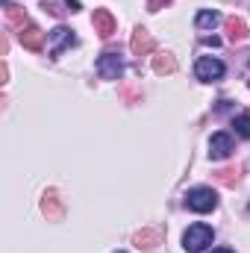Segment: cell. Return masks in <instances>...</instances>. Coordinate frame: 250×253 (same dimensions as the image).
<instances>
[{"mask_svg":"<svg viewBox=\"0 0 250 253\" xmlns=\"http://www.w3.org/2000/svg\"><path fill=\"white\" fill-rule=\"evenodd\" d=\"M212 239H215L212 227H206V224H194V227H188L186 236H183V248H186L188 253H200V251H206V248L212 245Z\"/></svg>","mask_w":250,"mask_h":253,"instance_id":"obj_1","label":"cell"},{"mask_svg":"<svg viewBox=\"0 0 250 253\" xmlns=\"http://www.w3.org/2000/svg\"><path fill=\"white\" fill-rule=\"evenodd\" d=\"M186 206L191 212H212L215 206H218V194L212 189H206V186H200V189H191L186 194Z\"/></svg>","mask_w":250,"mask_h":253,"instance_id":"obj_2","label":"cell"},{"mask_svg":"<svg viewBox=\"0 0 250 253\" xmlns=\"http://www.w3.org/2000/svg\"><path fill=\"white\" fill-rule=\"evenodd\" d=\"M74 44H77L74 30H68V27H56V30L50 33V59H59V56H62V50L74 47Z\"/></svg>","mask_w":250,"mask_h":253,"instance_id":"obj_3","label":"cell"},{"mask_svg":"<svg viewBox=\"0 0 250 253\" xmlns=\"http://www.w3.org/2000/svg\"><path fill=\"white\" fill-rule=\"evenodd\" d=\"M224 62L221 59H212V56H200L197 65H194V74L203 80V83H212V80H221L224 77Z\"/></svg>","mask_w":250,"mask_h":253,"instance_id":"obj_4","label":"cell"},{"mask_svg":"<svg viewBox=\"0 0 250 253\" xmlns=\"http://www.w3.org/2000/svg\"><path fill=\"white\" fill-rule=\"evenodd\" d=\"M121 71H124V62H121V56L118 53H103L100 59H97V74L103 77V80H118L121 77Z\"/></svg>","mask_w":250,"mask_h":253,"instance_id":"obj_5","label":"cell"},{"mask_svg":"<svg viewBox=\"0 0 250 253\" xmlns=\"http://www.w3.org/2000/svg\"><path fill=\"white\" fill-rule=\"evenodd\" d=\"M129 47H132V53H135V56H147V53H153L156 42H153V36H150L144 27H135L132 39H129Z\"/></svg>","mask_w":250,"mask_h":253,"instance_id":"obj_6","label":"cell"},{"mask_svg":"<svg viewBox=\"0 0 250 253\" xmlns=\"http://www.w3.org/2000/svg\"><path fill=\"white\" fill-rule=\"evenodd\" d=\"M230 153H233V138L227 132H215L212 141H209V156L218 162V159H227Z\"/></svg>","mask_w":250,"mask_h":253,"instance_id":"obj_7","label":"cell"},{"mask_svg":"<svg viewBox=\"0 0 250 253\" xmlns=\"http://www.w3.org/2000/svg\"><path fill=\"white\" fill-rule=\"evenodd\" d=\"M94 33L100 36V39H109L112 33H115V18H112V12L109 9H94Z\"/></svg>","mask_w":250,"mask_h":253,"instance_id":"obj_8","label":"cell"},{"mask_svg":"<svg viewBox=\"0 0 250 253\" xmlns=\"http://www.w3.org/2000/svg\"><path fill=\"white\" fill-rule=\"evenodd\" d=\"M21 44H24L27 50H33V53H39V50L44 47V33H42L36 24H27V27L21 30Z\"/></svg>","mask_w":250,"mask_h":253,"instance_id":"obj_9","label":"cell"},{"mask_svg":"<svg viewBox=\"0 0 250 253\" xmlns=\"http://www.w3.org/2000/svg\"><path fill=\"white\" fill-rule=\"evenodd\" d=\"M42 212L47 215V221H59L65 215V206L59 203V194H56V191H47V194L42 197Z\"/></svg>","mask_w":250,"mask_h":253,"instance_id":"obj_10","label":"cell"},{"mask_svg":"<svg viewBox=\"0 0 250 253\" xmlns=\"http://www.w3.org/2000/svg\"><path fill=\"white\" fill-rule=\"evenodd\" d=\"M132 242H135L138 251H153V248L162 242V233H159V230H141V233H135Z\"/></svg>","mask_w":250,"mask_h":253,"instance_id":"obj_11","label":"cell"},{"mask_svg":"<svg viewBox=\"0 0 250 253\" xmlns=\"http://www.w3.org/2000/svg\"><path fill=\"white\" fill-rule=\"evenodd\" d=\"M153 71H156V74H174V71H177V56L168 53V50L156 53V56H153Z\"/></svg>","mask_w":250,"mask_h":253,"instance_id":"obj_12","label":"cell"},{"mask_svg":"<svg viewBox=\"0 0 250 253\" xmlns=\"http://www.w3.org/2000/svg\"><path fill=\"white\" fill-rule=\"evenodd\" d=\"M224 27H227L230 42H245V39H248V24H245L242 18H227Z\"/></svg>","mask_w":250,"mask_h":253,"instance_id":"obj_13","label":"cell"},{"mask_svg":"<svg viewBox=\"0 0 250 253\" xmlns=\"http://www.w3.org/2000/svg\"><path fill=\"white\" fill-rule=\"evenodd\" d=\"M3 15H6V21H9L12 27H21V30H24V27L30 24L27 12H24L21 6H12V3H6V6H3Z\"/></svg>","mask_w":250,"mask_h":253,"instance_id":"obj_14","label":"cell"},{"mask_svg":"<svg viewBox=\"0 0 250 253\" xmlns=\"http://www.w3.org/2000/svg\"><path fill=\"white\" fill-rule=\"evenodd\" d=\"M215 180H218L221 186H236V183L242 180V171H239V168H221V171H215Z\"/></svg>","mask_w":250,"mask_h":253,"instance_id":"obj_15","label":"cell"},{"mask_svg":"<svg viewBox=\"0 0 250 253\" xmlns=\"http://www.w3.org/2000/svg\"><path fill=\"white\" fill-rule=\"evenodd\" d=\"M218 21H221V15H218V12H197V18H194V24H197L200 30H212Z\"/></svg>","mask_w":250,"mask_h":253,"instance_id":"obj_16","label":"cell"},{"mask_svg":"<svg viewBox=\"0 0 250 253\" xmlns=\"http://www.w3.org/2000/svg\"><path fill=\"white\" fill-rule=\"evenodd\" d=\"M233 126H236V132H239L242 138H250V115H239V118L233 121Z\"/></svg>","mask_w":250,"mask_h":253,"instance_id":"obj_17","label":"cell"},{"mask_svg":"<svg viewBox=\"0 0 250 253\" xmlns=\"http://www.w3.org/2000/svg\"><path fill=\"white\" fill-rule=\"evenodd\" d=\"M42 9H44V12H50V15H53V18H62V6H56V3H42Z\"/></svg>","mask_w":250,"mask_h":253,"instance_id":"obj_18","label":"cell"},{"mask_svg":"<svg viewBox=\"0 0 250 253\" xmlns=\"http://www.w3.org/2000/svg\"><path fill=\"white\" fill-rule=\"evenodd\" d=\"M171 0H147V9L150 12H156V9H162V6H168Z\"/></svg>","mask_w":250,"mask_h":253,"instance_id":"obj_19","label":"cell"},{"mask_svg":"<svg viewBox=\"0 0 250 253\" xmlns=\"http://www.w3.org/2000/svg\"><path fill=\"white\" fill-rule=\"evenodd\" d=\"M6 53H9V39L3 36V39H0V56H6Z\"/></svg>","mask_w":250,"mask_h":253,"instance_id":"obj_20","label":"cell"},{"mask_svg":"<svg viewBox=\"0 0 250 253\" xmlns=\"http://www.w3.org/2000/svg\"><path fill=\"white\" fill-rule=\"evenodd\" d=\"M65 9H71V12H80L83 6H80V0H68V3H65Z\"/></svg>","mask_w":250,"mask_h":253,"instance_id":"obj_21","label":"cell"},{"mask_svg":"<svg viewBox=\"0 0 250 253\" xmlns=\"http://www.w3.org/2000/svg\"><path fill=\"white\" fill-rule=\"evenodd\" d=\"M203 44H212V47H218V44H221V39H215V36L209 39V36H206V39H203Z\"/></svg>","mask_w":250,"mask_h":253,"instance_id":"obj_22","label":"cell"},{"mask_svg":"<svg viewBox=\"0 0 250 253\" xmlns=\"http://www.w3.org/2000/svg\"><path fill=\"white\" fill-rule=\"evenodd\" d=\"M212 253H233V251H212Z\"/></svg>","mask_w":250,"mask_h":253,"instance_id":"obj_23","label":"cell"},{"mask_svg":"<svg viewBox=\"0 0 250 253\" xmlns=\"http://www.w3.org/2000/svg\"><path fill=\"white\" fill-rule=\"evenodd\" d=\"M6 3H12V0H3V6H6Z\"/></svg>","mask_w":250,"mask_h":253,"instance_id":"obj_24","label":"cell"},{"mask_svg":"<svg viewBox=\"0 0 250 253\" xmlns=\"http://www.w3.org/2000/svg\"><path fill=\"white\" fill-rule=\"evenodd\" d=\"M118 253H124V251H118Z\"/></svg>","mask_w":250,"mask_h":253,"instance_id":"obj_25","label":"cell"}]
</instances>
